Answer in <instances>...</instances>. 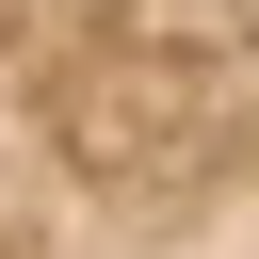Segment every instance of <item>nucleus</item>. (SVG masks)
<instances>
[{
    "label": "nucleus",
    "mask_w": 259,
    "mask_h": 259,
    "mask_svg": "<svg viewBox=\"0 0 259 259\" xmlns=\"http://www.w3.org/2000/svg\"><path fill=\"white\" fill-rule=\"evenodd\" d=\"M0 259H259V0H0Z\"/></svg>",
    "instance_id": "nucleus-1"
}]
</instances>
